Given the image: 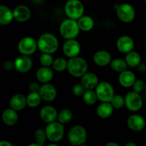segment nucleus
Masks as SVG:
<instances>
[{
	"mask_svg": "<svg viewBox=\"0 0 146 146\" xmlns=\"http://www.w3.org/2000/svg\"><path fill=\"white\" fill-rule=\"evenodd\" d=\"M37 45L41 53L52 54L57 51L59 43L54 34L51 33H44L38 38Z\"/></svg>",
	"mask_w": 146,
	"mask_h": 146,
	"instance_id": "1",
	"label": "nucleus"
},
{
	"mask_svg": "<svg viewBox=\"0 0 146 146\" xmlns=\"http://www.w3.org/2000/svg\"><path fill=\"white\" fill-rule=\"evenodd\" d=\"M67 70L74 77H82L88 71V64L84 58L76 56L71 58L68 61Z\"/></svg>",
	"mask_w": 146,
	"mask_h": 146,
	"instance_id": "2",
	"label": "nucleus"
},
{
	"mask_svg": "<svg viewBox=\"0 0 146 146\" xmlns=\"http://www.w3.org/2000/svg\"><path fill=\"white\" fill-rule=\"evenodd\" d=\"M59 31L61 35L66 39H75L79 34L80 28L76 20L66 19L60 24Z\"/></svg>",
	"mask_w": 146,
	"mask_h": 146,
	"instance_id": "3",
	"label": "nucleus"
},
{
	"mask_svg": "<svg viewBox=\"0 0 146 146\" xmlns=\"http://www.w3.org/2000/svg\"><path fill=\"white\" fill-rule=\"evenodd\" d=\"M87 131L83 125H76L69 130L68 133V140L71 145L81 146L86 141Z\"/></svg>",
	"mask_w": 146,
	"mask_h": 146,
	"instance_id": "4",
	"label": "nucleus"
},
{
	"mask_svg": "<svg viewBox=\"0 0 146 146\" xmlns=\"http://www.w3.org/2000/svg\"><path fill=\"white\" fill-rule=\"evenodd\" d=\"M64 10L68 19L77 21L84 16V6L78 0H69L66 3Z\"/></svg>",
	"mask_w": 146,
	"mask_h": 146,
	"instance_id": "5",
	"label": "nucleus"
},
{
	"mask_svg": "<svg viewBox=\"0 0 146 146\" xmlns=\"http://www.w3.org/2000/svg\"><path fill=\"white\" fill-rule=\"evenodd\" d=\"M47 139L53 143L61 141L64 135V127L58 121L48 124L45 128Z\"/></svg>",
	"mask_w": 146,
	"mask_h": 146,
	"instance_id": "6",
	"label": "nucleus"
},
{
	"mask_svg": "<svg viewBox=\"0 0 146 146\" xmlns=\"http://www.w3.org/2000/svg\"><path fill=\"white\" fill-rule=\"evenodd\" d=\"M96 93L98 99L102 103H110L115 96L113 87L107 81L99 83L96 88Z\"/></svg>",
	"mask_w": 146,
	"mask_h": 146,
	"instance_id": "7",
	"label": "nucleus"
},
{
	"mask_svg": "<svg viewBox=\"0 0 146 146\" xmlns=\"http://www.w3.org/2000/svg\"><path fill=\"white\" fill-rule=\"evenodd\" d=\"M37 48V41L31 36L24 37L18 44V50L21 55L29 56L36 51Z\"/></svg>",
	"mask_w": 146,
	"mask_h": 146,
	"instance_id": "8",
	"label": "nucleus"
},
{
	"mask_svg": "<svg viewBox=\"0 0 146 146\" xmlns=\"http://www.w3.org/2000/svg\"><path fill=\"white\" fill-rule=\"evenodd\" d=\"M116 14L120 20L125 23H130L135 19V11L131 4L123 3L118 4L116 9Z\"/></svg>",
	"mask_w": 146,
	"mask_h": 146,
	"instance_id": "9",
	"label": "nucleus"
},
{
	"mask_svg": "<svg viewBox=\"0 0 146 146\" xmlns=\"http://www.w3.org/2000/svg\"><path fill=\"white\" fill-rule=\"evenodd\" d=\"M125 105L129 111L136 112L142 108L143 101L139 94H137L134 91H131L125 96Z\"/></svg>",
	"mask_w": 146,
	"mask_h": 146,
	"instance_id": "10",
	"label": "nucleus"
},
{
	"mask_svg": "<svg viewBox=\"0 0 146 146\" xmlns=\"http://www.w3.org/2000/svg\"><path fill=\"white\" fill-rule=\"evenodd\" d=\"M63 51L70 58L76 57L81 51V44L76 39L66 40L63 45Z\"/></svg>",
	"mask_w": 146,
	"mask_h": 146,
	"instance_id": "11",
	"label": "nucleus"
},
{
	"mask_svg": "<svg viewBox=\"0 0 146 146\" xmlns=\"http://www.w3.org/2000/svg\"><path fill=\"white\" fill-rule=\"evenodd\" d=\"M14 69L19 73H27L31 70L33 61L31 57L28 56L20 55L14 61Z\"/></svg>",
	"mask_w": 146,
	"mask_h": 146,
	"instance_id": "12",
	"label": "nucleus"
},
{
	"mask_svg": "<svg viewBox=\"0 0 146 146\" xmlns=\"http://www.w3.org/2000/svg\"><path fill=\"white\" fill-rule=\"evenodd\" d=\"M135 46L133 39L131 36L123 35L120 36L116 41V47L120 52L123 54H128L133 51Z\"/></svg>",
	"mask_w": 146,
	"mask_h": 146,
	"instance_id": "13",
	"label": "nucleus"
},
{
	"mask_svg": "<svg viewBox=\"0 0 146 146\" xmlns=\"http://www.w3.org/2000/svg\"><path fill=\"white\" fill-rule=\"evenodd\" d=\"M40 117L44 122L48 124L55 122L58 118V113L54 106H45L40 111Z\"/></svg>",
	"mask_w": 146,
	"mask_h": 146,
	"instance_id": "14",
	"label": "nucleus"
},
{
	"mask_svg": "<svg viewBox=\"0 0 146 146\" xmlns=\"http://www.w3.org/2000/svg\"><path fill=\"white\" fill-rule=\"evenodd\" d=\"M38 93L41 98L47 102H51L54 101L57 95V91L55 86L49 83L41 85Z\"/></svg>",
	"mask_w": 146,
	"mask_h": 146,
	"instance_id": "15",
	"label": "nucleus"
},
{
	"mask_svg": "<svg viewBox=\"0 0 146 146\" xmlns=\"http://www.w3.org/2000/svg\"><path fill=\"white\" fill-rule=\"evenodd\" d=\"M14 18L19 22H25L28 21L31 16L30 9L26 5H19L13 10Z\"/></svg>",
	"mask_w": 146,
	"mask_h": 146,
	"instance_id": "16",
	"label": "nucleus"
},
{
	"mask_svg": "<svg viewBox=\"0 0 146 146\" xmlns=\"http://www.w3.org/2000/svg\"><path fill=\"white\" fill-rule=\"evenodd\" d=\"M127 124L130 129L133 131H141L145 128V121L144 118L138 114H133L127 120Z\"/></svg>",
	"mask_w": 146,
	"mask_h": 146,
	"instance_id": "17",
	"label": "nucleus"
},
{
	"mask_svg": "<svg viewBox=\"0 0 146 146\" xmlns=\"http://www.w3.org/2000/svg\"><path fill=\"white\" fill-rule=\"evenodd\" d=\"M81 84L86 90H93L94 88H96L99 84L98 77L94 73L87 72L81 77Z\"/></svg>",
	"mask_w": 146,
	"mask_h": 146,
	"instance_id": "18",
	"label": "nucleus"
},
{
	"mask_svg": "<svg viewBox=\"0 0 146 146\" xmlns=\"http://www.w3.org/2000/svg\"><path fill=\"white\" fill-rule=\"evenodd\" d=\"M111 55L108 51L106 50H100L96 51L94 55V61L96 65L99 66H106L111 64Z\"/></svg>",
	"mask_w": 146,
	"mask_h": 146,
	"instance_id": "19",
	"label": "nucleus"
},
{
	"mask_svg": "<svg viewBox=\"0 0 146 146\" xmlns=\"http://www.w3.org/2000/svg\"><path fill=\"white\" fill-rule=\"evenodd\" d=\"M10 108L16 111H19L24 109L27 105V97L21 94H17L13 96L9 101Z\"/></svg>",
	"mask_w": 146,
	"mask_h": 146,
	"instance_id": "20",
	"label": "nucleus"
},
{
	"mask_svg": "<svg viewBox=\"0 0 146 146\" xmlns=\"http://www.w3.org/2000/svg\"><path fill=\"white\" fill-rule=\"evenodd\" d=\"M135 81H136V78H135V74L129 70L121 73L118 76V81L120 84L124 88H130L133 86Z\"/></svg>",
	"mask_w": 146,
	"mask_h": 146,
	"instance_id": "21",
	"label": "nucleus"
},
{
	"mask_svg": "<svg viewBox=\"0 0 146 146\" xmlns=\"http://www.w3.org/2000/svg\"><path fill=\"white\" fill-rule=\"evenodd\" d=\"M36 77L39 82L43 84H48L54 77V72L49 67H41L36 73Z\"/></svg>",
	"mask_w": 146,
	"mask_h": 146,
	"instance_id": "22",
	"label": "nucleus"
},
{
	"mask_svg": "<svg viewBox=\"0 0 146 146\" xmlns=\"http://www.w3.org/2000/svg\"><path fill=\"white\" fill-rule=\"evenodd\" d=\"M17 111H14L12 108H6L2 113V121L5 125L8 126H13L17 123L19 119Z\"/></svg>",
	"mask_w": 146,
	"mask_h": 146,
	"instance_id": "23",
	"label": "nucleus"
},
{
	"mask_svg": "<svg viewBox=\"0 0 146 146\" xmlns=\"http://www.w3.org/2000/svg\"><path fill=\"white\" fill-rule=\"evenodd\" d=\"M14 19L13 11L7 6L1 5L0 7V24L4 26L9 25Z\"/></svg>",
	"mask_w": 146,
	"mask_h": 146,
	"instance_id": "24",
	"label": "nucleus"
},
{
	"mask_svg": "<svg viewBox=\"0 0 146 146\" xmlns=\"http://www.w3.org/2000/svg\"><path fill=\"white\" fill-rule=\"evenodd\" d=\"M114 108L111 103H101L97 108V115L101 118H107L112 115Z\"/></svg>",
	"mask_w": 146,
	"mask_h": 146,
	"instance_id": "25",
	"label": "nucleus"
},
{
	"mask_svg": "<svg viewBox=\"0 0 146 146\" xmlns=\"http://www.w3.org/2000/svg\"><path fill=\"white\" fill-rule=\"evenodd\" d=\"M80 30L84 31H89L94 28V21L90 16L84 15L82 17L77 20Z\"/></svg>",
	"mask_w": 146,
	"mask_h": 146,
	"instance_id": "26",
	"label": "nucleus"
},
{
	"mask_svg": "<svg viewBox=\"0 0 146 146\" xmlns=\"http://www.w3.org/2000/svg\"><path fill=\"white\" fill-rule=\"evenodd\" d=\"M125 61L128 66L132 68L138 67L141 64V55L136 51H133L126 54Z\"/></svg>",
	"mask_w": 146,
	"mask_h": 146,
	"instance_id": "27",
	"label": "nucleus"
},
{
	"mask_svg": "<svg viewBox=\"0 0 146 146\" xmlns=\"http://www.w3.org/2000/svg\"><path fill=\"white\" fill-rule=\"evenodd\" d=\"M110 65H111V68L113 71L120 73V74L123 72V71H127V68L128 66L125 60L118 58L113 59Z\"/></svg>",
	"mask_w": 146,
	"mask_h": 146,
	"instance_id": "28",
	"label": "nucleus"
},
{
	"mask_svg": "<svg viewBox=\"0 0 146 146\" xmlns=\"http://www.w3.org/2000/svg\"><path fill=\"white\" fill-rule=\"evenodd\" d=\"M41 100L42 98H41L39 93L30 92L27 96V106L31 108H36L41 104Z\"/></svg>",
	"mask_w": 146,
	"mask_h": 146,
	"instance_id": "29",
	"label": "nucleus"
},
{
	"mask_svg": "<svg viewBox=\"0 0 146 146\" xmlns=\"http://www.w3.org/2000/svg\"><path fill=\"white\" fill-rule=\"evenodd\" d=\"M72 117L73 113L71 110L68 109V108H64L58 113L57 120H58V123L64 125V124L68 123V122H70L71 120L72 119Z\"/></svg>",
	"mask_w": 146,
	"mask_h": 146,
	"instance_id": "30",
	"label": "nucleus"
},
{
	"mask_svg": "<svg viewBox=\"0 0 146 146\" xmlns=\"http://www.w3.org/2000/svg\"><path fill=\"white\" fill-rule=\"evenodd\" d=\"M97 99H98V97H97L96 93L93 90H86L83 96V100L87 105H94L96 103Z\"/></svg>",
	"mask_w": 146,
	"mask_h": 146,
	"instance_id": "31",
	"label": "nucleus"
},
{
	"mask_svg": "<svg viewBox=\"0 0 146 146\" xmlns=\"http://www.w3.org/2000/svg\"><path fill=\"white\" fill-rule=\"evenodd\" d=\"M52 66L55 71L61 72V71H64L66 69H67V68H68V61L65 58L58 57V58L54 59Z\"/></svg>",
	"mask_w": 146,
	"mask_h": 146,
	"instance_id": "32",
	"label": "nucleus"
},
{
	"mask_svg": "<svg viewBox=\"0 0 146 146\" xmlns=\"http://www.w3.org/2000/svg\"><path fill=\"white\" fill-rule=\"evenodd\" d=\"M39 61L44 67H49L50 68V66L54 64V59L51 54L41 53L39 56Z\"/></svg>",
	"mask_w": 146,
	"mask_h": 146,
	"instance_id": "33",
	"label": "nucleus"
},
{
	"mask_svg": "<svg viewBox=\"0 0 146 146\" xmlns=\"http://www.w3.org/2000/svg\"><path fill=\"white\" fill-rule=\"evenodd\" d=\"M34 138H35V141L37 143L44 145L45 141L47 138L45 130L41 129V128L37 129L34 133Z\"/></svg>",
	"mask_w": 146,
	"mask_h": 146,
	"instance_id": "34",
	"label": "nucleus"
},
{
	"mask_svg": "<svg viewBox=\"0 0 146 146\" xmlns=\"http://www.w3.org/2000/svg\"><path fill=\"white\" fill-rule=\"evenodd\" d=\"M115 109H120L125 105V98L121 95H115L110 102Z\"/></svg>",
	"mask_w": 146,
	"mask_h": 146,
	"instance_id": "35",
	"label": "nucleus"
},
{
	"mask_svg": "<svg viewBox=\"0 0 146 146\" xmlns=\"http://www.w3.org/2000/svg\"><path fill=\"white\" fill-rule=\"evenodd\" d=\"M133 91L137 93V94H141V92L145 90V84L143 80L141 79H136L134 84L133 85Z\"/></svg>",
	"mask_w": 146,
	"mask_h": 146,
	"instance_id": "36",
	"label": "nucleus"
},
{
	"mask_svg": "<svg viewBox=\"0 0 146 146\" xmlns=\"http://www.w3.org/2000/svg\"><path fill=\"white\" fill-rule=\"evenodd\" d=\"M86 92V88L81 84H76L73 86L72 93L76 96H84V93Z\"/></svg>",
	"mask_w": 146,
	"mask_h": 146,
	"instance_id": "37",
	"label": "nucleus"
},
{
	"mask_svg": "<svg viewBox=\"0 0 146 146\" xmlns=\"http://www.w3.org/2000/svg\"><path fill=\"white\" fill-rule=\"evenodd\" d=\"M28 88L29 89L30 92L38 93L39 92L40 88H41V86L38 84V83L36 82V81H32V82H31L29 84Z\"/></svg>",
	"mask_w": 146,
	"mask_h": 146,
	"instance_id": "38",
	"label": "nucleus"
},
{
	"mask_svg": "<svg viewBox=\"0 0 146 146\" xmlns=\"http://www.w3.org/2000/svg\"><path fill=\"white\" fill-rule=\"evenodd\" d=\"M3 68L6 70V71H11L13 68H14V64L13 61H10V60H7L3 63Z\"/></svg>",
	"mask_w": 146,
	"mask_h": 146,
	"instance_id": "39",
	"label": "nucleus"
},
{
	"mask_svg": "<svg viewBox=\"0 0 146 146\" xmlns=\"http://www.w3.org/2000/svg\"><path fill=\"white\" fill-rule=\"evenodd\" d=\"M138 70L141 73H144L146 71V64L141 63L139 66H138Z\"/></svg>",
	"mask_w": 146,
	"mask_h": 146,
	"instance_id": "40",
	"label": "nucleus"
},
{
	"mask_svg": "<svg viewBox=\"0 0 146 146\" xmlns=\"http://www.w3.org/2000/svg\"><path fill=\"white\" fill-rule=\"evenodd\" d=\"M0 146H14L10 142L7 141H2L0 142Z\"/></svg>",
	"mask_w": 146,
	"mask_h": 146,
	"instance_id": "41",
	"label": "nucleus"
},
{
	"mask_svg": "<svg viewBox=\"0 0 146 146\" xmlns=\"http://www.w3.org/2000/svg\"><path fill=\"white\" fill-rule=\"evenodd\" d=\"M105 146H120V145H118V143H116L109 142V143H108L106 144Z\"/></svg>",
	"mask_w": 146,
	"mask_h": 146,
	"instance_id": "42",
	"label": "nucleus"
},
{
	"mask_svg": "<svg viewBox=\"0 0 146 146\" xmlns=\"http://www.w3.org/2000/svg\"><path fill=\"white\" fill-rule=\"evenodd\" d=\"M125 146H138V145H137L136 144L133 142H128L125 144Z\"/></svg>",
	"mask_w": 146,
	"mask_h": 146,
	"instance_id": "43",
	"label": "nucleus"
},
{
	"mask_svg": "<svg viewBox=\"0 0 146 146\" xmlns=\"http://www.w3.org/2000/svg\"><path fill=\"white\" fill-rule=\"evenodd\" d=\"M27 146H44V145H41V144L37 143H33L29 144V145H28Z\"/></svg>",
	"mask_w": 146,
	"mask_h": 146,
	"instance_id": "44",
	"label": "nucleus"
},
{
	"mask_svg": "<svg viewBox=\"0 0 146 146\" xmlns=\"http://www.w3.org/2000/svg\"><path fill=\"white\" fill-rule=\"evenodd\" d=\"M46 146H59V145H57V144H56V143H51V144H48V145H47Z\"/></svg>",
	"mask_w": 146,
	"mask_h": 146,
	"instance_id": "45",
	"label": "nucleus"
},
{
	"mask_svg": "<svg viewBox=\"0 0 146 146\" xmlns=\"http://www.w3.org/2000/svg\"><path fill=\"white\" fill-rule=\"evenodd\" d=\"M81 146H88V145H86V144H84V145H81Z\"/></svg>",
	"mask_w": 146,
	"mask_h": 146,
	"instance_id": "46",
	"label": "nucleus"
},
{
	"mask_svg": "<svg viewBox=\"0 0 146 146\" xmlns=\"http://www.w3.org/2000/svg\"><path fill=\"white\" fill-rule=\"evenodd\" d=\"M145 93H146V84H145Z\"/></svg>",
	"mask_w": 146,
	"mask_h": 146,
	"instance_id": "47",
	"label": "nucleus"
},
{
	"mask_svg": "<svg viewBox=\"0 0 146 146\" xmlns=\"http://www.w3.org/2000/svg\"><path fill=\"white\" fill-rule=\"evenodd\" d=\"M67 146H75V145H67Z\"/></svg>",
	"mask_w": 146,
	"mask_h": 146,
	"instance_id": "48",
	"label": "nucleus"
},
{
	"mask_svg": "<svg viewBox=\"0 0 146 146\" xmlns=\"http://www.w3.org/2000/svg\"><path fill=\"white\" fill-rule=\"evenodd\" d=\"M145 4H146V0L145 1Z\"/></svg>",
	"mask_w": 146,
	"mask_h": 146,
	"instance_id": "49",
	"label": "nucleus"
},
{
	"mask_svg": "<svg viewBox=\"0 0 146 146\" xmlns=\"http://www.w3.org/2000/svg\"><path fill=\"white\" fill-rule=\"evenodd\" d=\"M145 55H146V50H145Z\"/></svg>",
	"mask_w": 146,
	"mask_h": 146,
	"instance_id": "50",
	"label": "nucleus"
},
{
	"mask_svg": "<svg viewBox=\"0 0 146 146\" xmlns=\"http://www.w3.org/2000/svg\"><path fill=\"white\" fill-rule=\"evenodd\" d=\"M145 43H146V38H145Z\"/></svg>",
	"mask_w": 146,
	"mask_h": 146,
	"instance_id": "51",
	"label": "nucleus"
}]
</instances>
